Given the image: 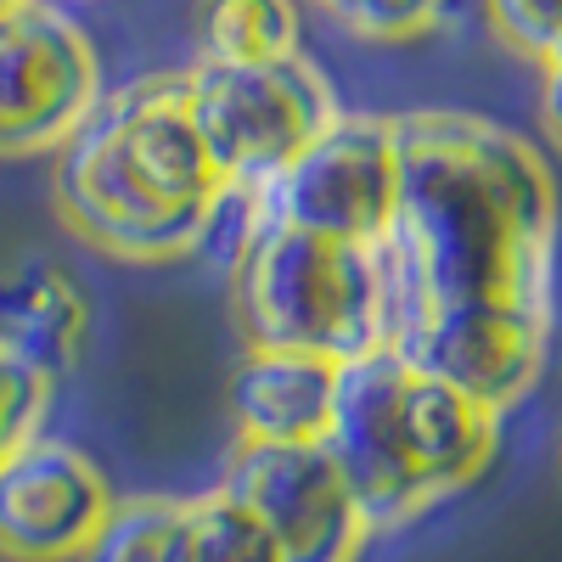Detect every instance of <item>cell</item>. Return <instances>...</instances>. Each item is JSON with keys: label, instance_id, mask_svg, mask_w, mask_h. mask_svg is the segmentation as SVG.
Masks as SVG:
<instances>
[{"label": "cell", "instance_id": "6da1fadb", "mask_svg": "<svg viewBox=\"0 0 562 562\" xmlns=\"http://www.w3.org/2000/svg\"><path fill=\"white\" fill-rule=\"evenodd\" d=\"M394 164L383 349L506 416L551 355V164L479 113L394 119Z\"/></svg>", "mask_w": 562, "mask_h": 562}, {"label": "cell", "instance_id": "7a4b0ae2", "mask_svg": "<svg viewBox=\"0 0 562 562\" xmlns=\"http://www.w3.org/2000/svg\"><path fill=\"white\" fill-rule=\"evenodd\" d=\"M52 203L79 243L124 265H175L214 237L231 186L192 124L180 74L102 90L57 147Z\"/></svg>", "mask_w": 562, "mask_h": 562}, {"label": "cell", "instance_id": "3957f363", "mask_svg": "<svg viewBox=\"0 0 562 562\" xmlns=\"http://www.w3.org/2000/svg\"><path fill=\"white\" fill-rule=\"evenodd\" d=\"M321 445L333 450L378 535L445 506L490 473L501 450V411L394 349H371L338 366L333 428Z\"/></svg>", "mask_w": 562, "mask_h": 562}, {"label": "cell", "instance_id": "277c9868", "mask_svg": "<svg viewBox=\"0 0 562 562\" xmlns=\"http://www.w3.org/2000/svg\"><path fill=\"white\" fill-rule=\"evenodd\" d=\"M231 315L248 349L360 360L389 338V288L378 243H338L293 225L243 220L231 265Z\"/></svg>", "mask_w": 562, "mask_h": 562}, {"label": "cell", "instance_id": "5b68a950", "mask_svg": "<svg viewBox=\"0 0 562 562\" xmlns=\"http://www.w3.org/2000/svg\"><path fill=\"white\" fill-rule=\"evenodd\" d=\"M180 85L231 198L270 186L344 113L326 74L304 52L276 63H192Z\"/></svg>", "mask_w": 562, "mask_h": 562}, {"label": "cell", "instance_id": "8992f818", "mask_svg": "<svg viewBox=\"0 0 562 562\" xmlns=\"http://www.w3.org/2000/svg\"><path fill=\"white\" fill-rule=\"evenodd\" d=\"M394 119L338 113L270 186L237 198L243 220L293 225L338 243H383L394 220Z\"/></svg>", "mask_w": 562, "mask_h": 562}, {"label": "cell", "instance_id": "52a82bcc", "mask_svg": "<svg viewBox=\"0 0 562 562\" xmlns=\"http://www.w3.org/2000/svg\"><path fill=\"white\" fill-rule=\"evenodd\" d=\"M102 102L90 34L52 0L0 12V158L57 153Z\"/></svg>", "mask_w": 562, "mask_h": 562}, {"label": "cell", "instance_id": "ba28073f", "mask_svg": "<svg viewBox=\"0 0 562 562\" xmlns=\"http://www.w3.org/2000/svg\"><path fill=\"white\" fill-rule=\"evenodd\" d=\"M220 490L265 524L281 562H360L371 540L366 512L326 445H237Z\"/></svg>", "mask_w": 562, "mask_h": 562}, {"label": "cell", "instance_id": "9c48e42d", "mask_svg": "<svg viewBox=\"0 0 562 562\" xmlns=\"http://www.w3.org/2000/svg\"><path fill=\"white\" fill-rule=\"evenodd\" d=\"M102 467L63 439H29L0 461V557L79 562L113 512Z\"/></svg>", "mask_w": 562, "mask_h": 562}, {"label": "cell", "instance_id": "30bf717a", "mask_svg": "<svg viewBox=\"0 0 562 562\" xmlns=\"http://www.w3.org/2000/svg\"><path fill=\"white\" fill-rule=\"evenodd\" d=\"M338 366L315 355L248 349L231 378L237 445H321L333 428Z\"/></svg>", "mask_w": 562, "mask_h": 562}, {"label": "cell", "instance_id": "8fae6325", "mask_svg": "<svg viewBox=\"0 0 562 562\" xmlns=\"http://www.w3.org/2000/svg\"><path fill=\"white\" fill-rule=\"evenodd\" d=\"M0 344L18 360H29L45 378H63L79 360L85 344V299L74 293V281L57 265H23L12 276H0Z\"/></svg>", "mask_w": 562, "mask_h": 562}, {"label": "cell", "instance_id": "7c38bea8", "mask_svg": "<svg viewBox=\"0 0 562 562\" xmlns=\"http://www.w3.org/2000/svg\"><path fill=\"white\" fill-rule=\"evenodd\" d=\"M293 0H198L192 40L198 63H276L299 52Z\"/></svg>", "mask_w": 562, "mask_h": 562}, {"label": "cell", "instance_id": "4fadbf2b", "mask_svg": "<svg viewBox=\"0 0 562 562\" xmlns=\"http://www.w3.org/2000/svg\"><path fill=\"white\" fill-rule=\"evenodd\" d=\"M180 562H281V551L237 495L209 490L198 501H186Z\"/></svg>", "mask_w": 562, "mask_h": 562}, {"label": "cell", "instance_id": "5bb4252c", "mask_svg": "<svg viewBox=\"0 0 562 562\" xmlns=\"http://www.w3.org/2000/svg\"><path fill=\"white\" fill-rule=\"evenodd\" d=\"M180 524H186V501L169 495L113 501L108 524L97 529L79 562H180Z\"/></svg>", "mask_w": 562, "mask_h": 562}, {"label": "cell", "instance_id": "9a60e30c", "mask_svg": "<svg viewBox=\"0 0 562 562\" xmlns=\"http://www.w3.org/2000/svg\"><path fill=\"white\" fill-rule=\"evenodd\" d=\"M338 29H349L355 40H416L445 23V0H315Z\"/></svg>", "mask_w": 562, "mask_h": 562}, {"label": "cell", "instance_id": "2e32d148", "mask_svg": "<svg viewBox=\"0 0 562 562\" xmlns=\"http://www.w3.org/2000/svg\"><path fill=\"white\" fill-rule=\"evenodd\" d=\"M45 411H52V378L0 344V461L40 439Z\"/></svg>", "mask_w": 562, "mask_h": 562}, {"label": "cell", "instance_id": "e0dca14e", "mask_svg": "<svg viewBox=\"0 0 562 562\" xmlns=\"http://www.w3.org/2000/svg\"><path fill=\"white\" fill-rule=\"evenodd\" d=\"M479 12L495 29V40L529 63H546L551 40L562 29V0H479Z\"/></svg>", "mask_w": 562, "mask_h": 562}, {"label": "cell", "instance_id": "ac0fdd59", "mask_svg": "<svg viewBox=\"0 0 562 562\" xmlns=\"http://www.w3.org/2000/svg\"><path fill=\"white\" fill-rule=\"evenodd\" d=\"M540 124L562 147V63H540Z\"/></svg>", "mask_w": 562, "mask_h": 562}, {"label": "cell", "instance_id": "d6986e66", "mask_svg": "<svg viewBox=\"0 0 562 562\" xmlns=\"http://www.w3.org/2000/svg\"><path fill=\"white\" fill-rule=\"evenodd\" d=\"M546 63H562V29H557V40H551V52H546Z\"/></svg>", "mask_w": 562, "mask_h": 562}, {"label": "cell", "instance_id": "ffe728a7", "mask_svg": "<svg viewBox=\"0 0 562 562\" xmlns=\"http://www.w3.org/2000/svg\"><path fill=\"white\" fill-rule=\"evenodd\" d=\"M12 7H23V0H0V12H12Z\"/></svg>", "mask_w": 562, "mask_h": 562}]
</instances>
